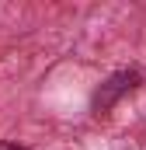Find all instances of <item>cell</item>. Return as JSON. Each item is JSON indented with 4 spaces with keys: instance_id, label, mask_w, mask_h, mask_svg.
<instances>
[{
    "instance_id": "2",
    "label": "cell",
    "mask_w": 146,
    "mask_h": 150,
    "mask_svg": "<svg viewBox=\"0 0 146 150\" xmlns=\"http://www.w3.org/2000/svg\"><path fill=\"white\" fill-rule=\"evenodd\" d=\"M0 150H32V147H25V143H14V140H0Z\"/></svg>"
},
{
    "instance_id": "1",
    "label": "cell",
    "mask_w": 146,
    "mask_h": 150,
    "mask_svg": "<svg viewBox=\"0 0 146 150\" xmlns=\"http://www.w3.org/2000/svg\"><path fill=\"white\" fill-rule=\"evenodd\" d=\"M139 84H143V74H139L136 67H129V70H115V74L105 77L101 87L94 91V98H91V112H94V115H108L125 94L139 91Z\"/></svg>"
}]
</instances>
